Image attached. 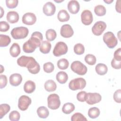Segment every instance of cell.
I'll return each instance as SVG.
<instances>
[{
    "mask_svg": "<svg viewBox=\"0 0 121 121\" xmlns=\"http://www.w3.org/2000/svg\"><path fill=\"white\" fill-rule=\"evenodd\" d=\"M43 40L42 34L38 31L33 32L30 39L23 45V50L26 53H32L40 47Z\"/></svg>",
    "mask_w": 121,
    "mask_h": 121,
    "instance_id": "1",
    "label": "cell"
},
{
    "mask_svg": "<svg viewBox=\"0 0 121 121\" xmlns=\"http://www.w3.org/2000/svg\"><path fill=\"white\" fill-rule=\"evenodd\" d=\"M28 33V29L24 26L15 27L12 29L10 32L12 38L16 40L25 38L27 36Z\"/></svg>",
    "mask_w": 121,
    "mask_h": 121,
    "instance_id": "2",
    "label": "cell"
},
{
    "mask_svg": "<svg viewBox=\"0 0 121 121\" xmlns=\"http://www.w3.org/2000/svg\"><path fill=\"white\" fill-rule=\"evenodd\" d=\"M103 39L107 46L110 49L114 48L118 43L117 39L112 32L105 33L103 35Z\"/></svg>",
    "mask_w": 121,
    "mask_h": 121,
    "instance_id": "3",
    "label": "cell"
},
{
    "mask_svg": "<svg viewBox=\"0 0 121 121\" xmlns=\"http://www.w3.org/2000/svg\"><path fill=\"white\" fill-rule=\"evenodd\" d=\"M86 81L82 78H78L71 80L69 84V88L73 91L83 89L86 86Z\"/></svg>",
    "mask_w": 121,
    "mask_h": 121,
    "instance_id": "4",
    "label": "cell"
},
{
    "mask_svg": "<svg viewBox=\"0 0 121 121\" xmlns=\"http://www.w3.org/2000/svg\"><path fill=\"white\" fill-rule=\"evenodd\" d=\"M71 69L79 75H84L86 74L87 69L81 61L76 60L73 61L70 66Z\"/></svg>",
    "mask_w": 121,
    "mask_h": 121,
    "instance_id": "5",
    "label": "cell"
},
{
    "mask_svg": "<svg viewBox=\"0 0 121 121\" xmlns=\"http://www.w3.org/2000/svg\"><path fill=\"white\" fill-rule=\"evenodd\" d=\"M48 107L52 110H56L60 105V101L59 96L56 94L49 95L47 98Z\"/></svg>",
    "mask_w": 121,
    "mask_h": 121,
    "instance_id": "6",
    "label": "cell"
},
{
    "mask_svg": "<svg viewBox=\"0 0 121 121\" xmlns=\"http://www.w3.org/2000/svg\"><path fill=\"white\" fill-rule=\"evenodd\" d=\"M68 50L67 45L63 42H59L55 45L53 50L54 56L59 57L65 54Z\"/></svg>",
    "mask_w": 121,
    "mask_h": 121,
    "instance_id": "7",
    "label": "cell"
},
{
    "mask_svg": "<svg viewBox=\"0 0 121 121\" xmlns=\"http://www.w3.org/2000/svg\"><path fill=\"white\" fill-rule=\"evenodd\" d=\"M106 28V23L102 21L96 22L92 28V32L96 36L101 35Z\"/></svg>",
    "mask_w": 121,
    "mask_h": 121,
    "instance_id": "8",
    "label": "cell"
},
{
    "mask_svg": "<svg viewBox=\"0 0 121 121\" xmlns=\"http://www.w3.org/2000/svg\"><path fill=\"white\" fill-rule=\"evenodd\" d=\"M31 99L28 96L23 95L18 99V107L21 110L25 111L26 110L31 104Z\"/></svg>",
    "mask_w": 121,
    "mask_h": 121,
    "instance_id": "9",
    "label": "cell"
},
{
    "mask_svg": "<svg viewBox=\"0 0 121 121\" xmlns=\"http://www.w3.org/2000/svg\"><path fill=\"white\" fill-rule=\"evenodd\" d=\"M102 96L97 93H87L86 96V102L90 105H93L100 102L101 101Z\"/></svg>",
    "mask_w": 121,
    "mask_h": 121,
    "instance_id": "10",
    "label": "cell"
},
{
    "mask_svg": "<svg viewBox=\"0 0 121 121\" xmlns=\"http://www.w3.org/2000/svg\"><path fill=\"white\" fill-rule=\"evenodd\" d=\"M26 67L27 68L28 71L33 74H37L40 70V65L33 57H32Z\"/></svg>",
    "mask_w": 121,
    "mask_h": 121,
    "instance_id": "11",
    "label": "cell"
},
{
    "mask_svg": "<svg viewBox=\"0 0 121 121\" xmlns=\"http://www.w3.org/2000/svg\"><path fill=\"white\" fill-rule=\"evenodd\" d=\"M81 20L84 25L86 26L90 25L93 21L92 12L88 9L83 10L81 14Z\"/></svg>",
    "mask_w": 121,
    "mask_h": 121,
    "instance_id": "12",
    "label": "cell"
},
{
    "mask_svg": "<svg viewBox=\"0 0 121 121\" xmlns=\"http://www.w3.org/2000/svg\"><path fill=\"white\" fill-rule=\"evenodd\" d=\"M22 21L25 25H33L36 21V17L33 13L27 12L23 16Z\"/></svg>",
    "mask_w": 121,
    "mask_h": 121,
    "instance_id": "13",
    "label": "cell"
},
{
    "mask_svg": "<svg viewBox=\"0 0 121 121\" xmlns=\"http://www.w3.org/2000/svg\"><path fill=\"white\" fill-rule=\"evenodd\" d=\"M43 11L46 16H51L54 14L56 11V7L52 2L49 1L44 4Z\"/></svg>",
    "mask_w": 121,
    "mask_h": 121,
    "instance_id": "14",
    "label": "cell"
},
{
    "mask_svg": "<svg viewBox=\"0 0 121 121\" xmlns=\"http://www.w3.org/2000/svg\"><path fill=\"white\" fill-rule=\"evenodd\" d=\"M60 34L64 38H69L73 35L74 31L70 25L69 24H65L61 27Z\"/></svg>",
    "mask_w": 121,
    "mask_h": 121,
    "instance_id": "15",
    "label": "cell"
},
{
    "mask_svg": "<svg viewBox=\"0 0 121 121\" xmlns=\"http://www.w3.org/2000/svg\"><path fill=\"white\" fill-rule=\"evenodd\" d=\"M68 10L73 14H77L80 9V5L77 0H72L69 1L67 5Z\"/></svg>",
    "mask_w": 121,
    "mask_h": 121,
    "instance_id": "16",
    "label": "cell"
},
{
    "mask_svg": "<svg viewBox=\"0 0 121 121\" xmlns=\"http://www.w3.org/2000/svg\"><path fill=\"white\" fill-rule=\"evenodd\" d=\"M9 80L11 85L17 86L21 84L22 81V77L19 73H14L10 76Z\"/></svg>",
    "mask_w": 121,
    "mask_h": 121,
    "instance_id": "17",
    "label": "cell"
},
{
    "mask_svg": "<svg viewBox=\"0 0 121 121\" xmlns=\"http://www.w3.org/2000/svg\"><path fill=\"white\" fill-rule=\"evenodd\" d=\"M6 18L8 21L11 24H14L18 22L19 17L17 12L15 11H10L8 12Z\"/></svg>",
    "mask_w": 121,
    "mask_h": 121,
    "instance_id": "18",
    "label": "cell"
},
{
    "mask_svg": "<svg viewBox=\"0 0 121 121\" xmlns=\"http://www.w3.org/2000/svg\"><path fill=\"white\" fill-rule=\"evenodd\" d=\"M35 88V84L32 80H28L26 81L24 85V91L27 94H31L34 92Z\"/></svg>",
    "mask_w": 121,
    "mask_h": 121,
    "instance_id": "19",
    "label": "cell"
},
{
    "mask_svg": "<svg viewBox=\"0 0 121 121\" xmlns=\"http://www.w3.org/2000/svg\"><path fill=\"white\" fill-rule=\"evenodd\" d=\"M40 51L43 54H47L51 51L52 45L50 42L48 41H42L40 46Z\"/></svg>",
    "mask_w": 121,
    "mask_h": 121,
    "instance_id": "20",
    "label": "cell"
},
{
    "mask_svg": "<svg viewBox=\"0 0 121 121\" xmlns=\"http://www.w3.org/2000/svg\"><path fill=\"white\" fill-rule=\"evenodd\" d=\"M20 47L17 43H15L12 44L9 49V53L13 57H17L20 53Z\"/></svg>",
    "mask_w": 121,
    "mask_h": 121,
    "instance_id": "21",
    "label": "cell"
},
{
    "mask_svg": "<svg viewBox=\"0 0 121 121\" xmlns=\"http://www.w3.org/2000/svg\"><path fill=\"white\" fill-rule=\"evenodd\" d=\"M58 19L61 22L68 21L70 18V16L68 12L65 9H61L60 10L57 15Z\"/></svg>",
    "mask_w": 121,
    "mask_h": 121,
    "instance_id": "22",
    "label": "cell"
},
{
    "mask_svg": "<svg viewBox=\"0 0 121 121\" xmlns=\"http://www.w3.org/2000/svg\"><path fill=\"white\" fill-rule=\"evenodd\" d=\"M44 87L45 90L47 92H53L56 89L57 85L53 80L50 79L45 82Z\"/></svg>",
    "mask_w": 121,
    "mask_h": 121,
    "instance_id": "23",
    "label": "cell"
},
{
    "mask_svg": "<svg viewBox=\"0 0 121 121\" xmlns=\"http://www.w3.org/2000/svg\"><path fill=\"white\" fill-rule=\"evenodd\" d=\"M36 112L39 117L42 119H46L49 115V112L48 109L45 106L38 107Z\"/></svg>",
    "mask_w": 121,
    "mask_h": 121,
    "instance_id": "24",
    "label": "cell"
},
{
    "mask_svg": "<svg viewBox=\"0 0 121 121\" xmlns=\"http://www.w3.org/2000/svg\"><path fill=\"white\" fill-rule=\"evenodd\" d=\"M95 70L97 74L99 75H104L108 71L107 66L104 63H98L95 67Z\"/></svg>",
    "mask_w": 121,
    "mask_h": 121,
    "instance_id": "25",
    "label": "cell"
},
{
    "mask_svg": "<svg viewBox=\"0 0 121 121\" xmlns=\"http://www.w3.org/2000/svg\"><path fill=\"white\" fill-rule=\"evenodd\" d=\"M56 80L60 84H65L68 79V74L64 71H61L59 72L56 76Z\"/></svg>",
    "mask_w": 121,
    "mask_h": 121,
    "instance_id": "26",
    "label": "cell"
},
{
    "mask_svg": "<svg viewBox=\"0 0 121 121\" xmlns=\"http://www.w3.org/2000/svg\"><path fill=\"white\" fill-rule=\"evenodd\" d=\"M75 105L71 103H67L63 104L62 108V111L66 114H70L75 110Z\"/></svg>",
    "mask_w": 121,
    "mask_h": 121,
    "instance_id": "27",
    "label": "cell"
},
{
    "mask_svg": "<svg viewBox=\"0 0 121 121\" xmlns=\"http://www.w3.org/2000/svg\"><path fill=\"white\" fill-rule=\"evenodd\" d=\"M32 57H29L26 56H21L17 60V63L20 67H26L27 63L31 59Z\"/></svg>",
    "mask_w": 121,
    "mask_h": 121,
    "instance_id": "28",
    "label": "cell"
},
{
    "mask_svg": "<svg viewBox=\"0 0 121 121\" xmlns=\"http://www.w3.org/2000/svg\"><path fill=\"white\" fill-rule=\"evenodd\" d=\"M100 113L99 109L96 107H91L88 111V115L91 119H96L99 116Z\"/></svg>",
    "mask_w": 121,
    "mask_h": 121,
    "instance_id": "29",
    "label": "cell"
},
{
    "mask_svg": "<svg viewBox=\"0 0 121 121\" xmlns=\"http://www.w3.org/2000/svg\"><path fill=\"white\" fill-rule=\"evenodd\" d=\"M94 12L97 16L101 17L105 15L106 9L104 6L102 5H98L94 8Z\"/></svg>",
    "mask_w": 121,
    "mask_h": 121,
    "instance_id": "30",
    "label": "cell"
},
{
    "mask_svg": "<svg viewBox=\"0 0 121 121\" xmlns=\"http://www.w3.org/2000/svg\"><path fill=\"white\" fill-rule=\"evenodd\" d=\"M11 42V39L9 35H0V46L1 47L7 46Z\"/></svg>",
    "mask_w": 121,
    "mask_h": 121,
    "instance_id": "31",
    "label": "cell"
},
{
    "mask_svg": "<svg viewBox=\"0 0 121 121\" xmlns=\"http://www.w3.org/2000/svg\"><path fill=\"white\" fill-rule=\"evenodd\" d=\"M10 107L7 104H2L0 105V119H2L8 112H9Z\"/></svg>",
    "mask_w": 121,
    "mask_h": 121,
    "instance_id": "32",
    "label": "cell"
},
{
    "mask_svg": "<svg viewBox=\"0 0 121 121\" xmlns=\"http://www.w3.org/2000/svg\"><path fill=\"white\" fill-rule=\"evenodd\" d=\"M45 36L48 41H52L56 38L57 34L54 29H49L46 31Z\"/></svg>",
    "mask_w": 121,
    "mask_h": 121,
    "instance_id": "33",
    "label": "cell"
},
{
    "mask_svg": "<svg viewBox=\"0 0 121 121\" xmlns=\"http://www.w3.org/2000/svg\"><path fill=\"white\" fill-rule=\"evenodd\" d=\"M57 66L59 69L64 70L66 69L69 65V62L68 60L65 58H62L60 59L57 62Z\"/></svg>",
    "mask_w": 121,
    "mask_h": 121,
    "instance_id": "34",
    "label": "cell"
},
{
    "mask_svg": "<svg viewBox=\"0 0 121 121\" xmlns=\"http://www.w3.org/2000/svg\"><path fill=\"white\" fill-rule=\"evenodd\" d=\"M86 62L89 65H94L96 62V59L95 55L91 54H87L85 57Z\"/></svg>",
    "mask_w": 121,
    "mask_h": 121,
    "instance_id": "35",
    "label": "cell"
},
{
    "mask_svg": "<svg viewBox=\"0 0 121 121\" xmlns=\"http://www.w3.org/2000/svg\"><path fill=\"white\" fill-rule=\"evenodd\" d=\"M74 52L78 55L83 54L85 52V47L82 43H77L74 46Z\"/></svg>",
    "mask_w": 121,
    "mask_h": 121,
    "instance_id": "36",
    "label": "cell"
},
{
    "mask_svg": "<svg viewBox=\"0 0 121 121\" xmlns=\"http://www.w3.org/2000/svg\"><path fill=\"white\" fill-rule=\"evenodd\" d=\"M71 120L72 121H86L87 119L80 112L75 113L71 117Z\"/></svg>",
    "mask_w": 121,
    "mask_h": 121,
    "instance_id": "37",
    "label": "cell"
},
{
    "mask_svg": "<svg viewBox=\"0 0 121 121\" xmlns=\"http://www.w3.org/2000/svg\"><path fill=\"white\" fill-rule=\"evenodd\" d=\"M43 69L44 72L49 73L52 72L54 69V66L51 62L45 63L43 66Z\"/></svg>",
    "mask_w": 121,
    "mask_h": 121,
    "instance_id": "38",
    "label": "cell"
},
{
    "mask_svg": "<svg viewBox=\"0 0 121 121\" xmlns=\"http://www.w3.org/2000/svg\"><path fill=\"white\" fill-rule=\"evenodd\" d=\"M20 118V113L17 111H13L9 114V119L11 121H17Z\"/></svg>",
    "mask_w": 121,
    "mask_h": 121,
    "instance_id": "39",
    "label": "cell"
},
{
    "mask_svg": "<svg viewBox=\"0 0 121 121\" xmlns=\"http://www.w3.org/2000/svg\"><path fill=\"white\" fill-rule=\"evenodd\" d=\"M18 1L17 0H6V4L9 9L15 8L18 5Z\"/></svg>",
    "mask_w": 121,
    "mask_h": 121,
    "instance_id": "40",
    "label": "cell"
},
{
    "mask_svg": "<svg viewBox=\"0 0 121 121\" xmlns=\"http://www.w3.org/2000/svg\"><path fill=\"white\" fill-rule=\"evenodd\" d=\"M10 26L8 23L6 21H2L0 22V31L2 32L8 31L9 29Z\"/></svg>",
    "mask_w": 121,
    "mask_h": 121,
    "instance_id": "41",
    "label": "cell"
},
{
    "mask_svg": "<svg viewBox=\"0 0 121 121\" xmlns=\"http://www.w3.org/2000/svg\"><path fill=\"white\" fill-rule=\"evenodd\" d=\"M113 98L116 103H121V90L120 89L115 91L113 94Z\"/></svg>",
    "mask_w": 121,
    "mask_h": 121,
    "instance_id": "42",
    "label": "cell"
},
{
    "mask_svg": "<svg viewBox=\"0 0 121 121\" xmlns=\"http://www.w3.org/2000/svg\"><path fill=\"white\" fill-rule=\"evenodd\" d=\"M86 93L85 91H80L77 95V100L81 102H84L86 101Z\"/></svg>",
    "mask_w": 121,
    "mask_h": 121,
    "instance_id": "43",
    "label": "cell"
},
{
    "mask_svg": "<svg viewBox=\"0 0 121 121\" xmlns=\"http://www.w3.org/2000/svg\"><path fill=\"white\" fill-rule=\"evenodd\" d=\"M8 80L7 77L4 75H0V88H4L7 84Z\"/></svg>",
    "mask_w": 121,
    "mask_h": 121,
    "instance_id": "44",
    "label": "cell"
},
{
    "mask_svg": "<svg viewBox=\"0 0 121 121\" xmlns=\"http://www.w3.org/2000/svg\"><path fill=\"white\" fill-rule=\"evenodd\" d=\"M111 66L114 69H119L121 68V61L117 60L113 58L111 61Z\"/></svg>",
    "mask_w": 121,
    "mask_h": 121,
    "instance_id": "45",
    "label": "cell"
},
{
    "mask_svg": "<svg viewBox=\"0 0 121 121\" xmlns=\"http://www.w3.org/2000/svg\"><path fill=\"white\" fill-rule=\"evenodd\" d=\"M114 58L119 61H121V48H119L116 50L114 53Z\"/></svg>",
    "mask_w": 121,
    "mask_h": 121,
    "instance_id": "46",
    "label": "cell"
},
{
    "mask_svg": "<svg viewBox=\"0 0 121 121\" xmlns=\"http://www.w3.org/2000/svg\"><path fill=\"white\" fill-rule=\"evenodd\" d=\"M120 3H121V0H119L116 1V5H115L116 10L117 11V12H119V13H121V5H120Z\"/></svg>",
    "mask_w": 121,
    "mask_h": 121,
    "instance_id": "47",
    "label": "cell"
},
{
    "mask_svg": "<svg viewBox=\"0 0 121 121\" xmlns=\"http://www.w3.org/2000/svg\"><path fill=\"white\" fill-rule=\"evenodd\" d=\"M113 1V0H104V2L106 3L107 4H111V3H112V2Z\"/></svg>",
    "mask_w": 121,
    "mask_h": 121,
    "instance_id": "48",
    "label": "cell"
},
{
    "mask_svg": "<svg viewBox=\"0 0 121 121\" xmlns=\"http://www.w3.org/2000/svg\"><path fill=\"white\" fill-rule=\"evenodd\" d=\"M0 9H1V16H0V17H2V16H3V14H2V12L3 11V9H2V7H0Z\"/></svg>",
    "mask_w": 121,
    "mask_h": 121,
    "instance_id": "49",
    "label": "cell"
},
{
    "mask_svg": "<svg viewBox=\"0 0 121 121\" xmlns=\"http://www.w3.org/2000/svg\"><path fill=\"white\" fill-rule=\"evenodd\" d=\"M54 1L56 2H57V3H60V2H61L63 1V0H55Z\"/></svg>",
    "mask_w": 121,
    "mask_h": 121,
    "instance_id": "50",
    "label": "cell"
}]
</instances>
